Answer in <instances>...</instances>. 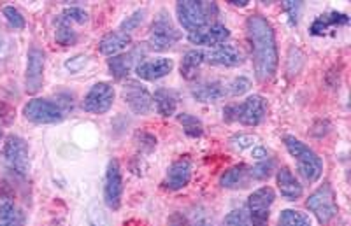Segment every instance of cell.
Listing matches in <instances>:
<instances>
[{"mask_svg":"<svg viewBox=\"0 0 351 226\" xmlns=\"http://www.w3.org/2000/svg\"><path fill=\"white\" fill-rule=\"evenodd\" d=\"M25 223L27 216L12 200L5 199L0 203V226H25Z\"/></svg>","mask_w":351,"mask_h":226,"instance_id":"obj_26","label":"cell"},{"mask_svg":"<svg viewBox=\"0 0 351 226\" xmlns=\"http://www.w3.org/2000/svg\"><path fill=\"white\" fill-rule=\"evenodd\" d=\"M283 142L291 158L297 162L299 174L307 183H316L324 174V160L319 158L318 153L293 135H285Z\"/></svg>","mask_w":351,"mask_h":226,"instance_id":"obj_3","label":"cell"},{"mask_svg":"<svg viewBox=\"0 0 351 226\" xmlns=\"http://www.w3.org/2000/svg\"><path fill=\"white\" fill-rule=\"evenodd\" d=\"M274 160H262V162H258L256 165L250 167V177H252L253 181H267L272 175V172H274Z\"/></svg>","mask_w":351,"mask_h":226,"instance_id":"obj_31","label":"cell"},{"mask_svg":"<svg viewBox=\"0 0 351 226\" xmlns=\"http://www.w3.org/2000/svg\"><path fill=\"white\" fill-rule=\"evenodd\" d=\"M228 4L237 5V8H246V5L250 4V2H247V0H228Z\"/></svg>","mask_w":351,"mask_h":226,"instance_id":"obj_42","label":"cell"},{"mask_svg":"<svg viewBox=\"0 0 351 226\" xmlns=\"http://www.w3.org/2000/svg\"><path fill=\"white\" fill-rule=\"evenodd\" d=\"M178 121H180V125L183 127V131L188 137L199 139V137L204 135V123L197 118V116L188 114V112H180V114H178Z\"/></svg>","mask_w":351,"mask_h":226,"instance_id":"obj_27","label":"cell"},{"mask_svg":"<svg viewBox=\"0 0 351 226\" xmlns=\"http://www.w3.org/2000/svg\"><path fill=\"white\" fill-rule=\"evenodd\" d=\"M2 16L5 18L9 27L14 28V30H23V28L27 27L25 16L21 14L20 9L14 8V5H4V8H2Z\"/></svg>","mask_w":351,"mask_h":226,"instance_id":"obj_32","label":"cell"},{"mask_svg":"<svg viewBox=\"0 0 351 226\" xmlns=\"http://www.w3.org/2000/svg\"><path fill=\"white\" fill-rule=\"evenodd\" d=\"M276 184H278V191L288 202H297L304 194L302 184L299 183V179L293 175V172L288 167L278 168L276 174Z\"/></svg>","mask_w":351,"mask_h":226,"instance_id":"obj_19","label":"cell"},{"mask_svg":"<svg viewBox=\"0 0 351 226\" xmlns=\"http://www.w3.org/2000/svg\"><path fill=\"white\" fill-rule=\"evenodd\" d=\"M276 200V193L271 186H262L247 197V219L252 226H269L271 207Z\"/></svg>","mask_w":351,"mask_h":226,"instance_id":"obj_9","label":"cell"},{"mask_svg":"<svg viewBox=\"0 0 351 226\" xmlns=\"http://www.w3.org/2000/svg\"><path fill=\"white\" fill-rule=\"evenodd\" d=\"M123 200V174L121 165L116 158L108 162L104 175V203L109 210H120Z\"/></svg>","mask_w":351,"mask_h":226,"instance_id":"obj_11","label":"cell"},{"mask_svg":"<svg viewBox=\"0 0 351 226\" xmlns=\"http://www.w3.org/2000/svg\"><path fill=\"white\" fill-rule=\"evenodd\" d=\"M114 97V86L111 83L100 81V83H95L88 90L83 102H81V108L88 114H106L112 108Z\"/></svg>","mask_w":351,"mask_h":226,"instance_id":"obj_10","label":"cell"},{"mask_svg":"<svg viewBox=\"0 0 351 226\" xmlns=\"http://www.w3.org/2000/svg\"><path fill=\"white\" fill-rule=\"evenodd\" d=\"M252 90V81L247 79L246 75H239L236 79H232L227 83V93L228 97H243Z\"/></svg>","mask_w":351,"mask_h":226,"instance_id":"obj_35","label":"cell"},{"mask_svg":"<svg viewBox=\"0 0 351 226\" xmlns=\"http://www.w3.org/2000/svg\"><path fill=\"white\" fill-rule=\"evenodd\" d=\"M44 67H46V53L43 48L32 44L27 51V68H25V92L36 95L43 88Z\"/></svg>","mask_w":351,"mask_h":226,"instance_id":"obj_12","label":"cell"},{"mask_svg":"<svg viewBox=\"0 0 351 226\" xmlns=\"http://www.w3.org/2000/svg\"><path fill=\"white\" fill-rule=\"evenodd\" d=\"M2 137H4V134H2V130H0V142H2Z\"/></svg>","mask_w":351,"mask_h":226,"instance_id":"obj_44","label":"cell"},{"mask_svg":"<svg viewBox=\"0 0 351 226\" xmlns=\"http://www.w3.org/2000/svg\"><path fill=\"white\" fill-rule=\"evenodd\" d=\"M139 55H141V49H132V51L128 53H121V55H116V56H111V58H108L109 74L118 81L125 79V77L130 74L132 68L137 67Z\"/></svg>","mask_w":351,"mask_h":226,"instance_id":"obj_21","label":"cell"},{"mask_svg":"<svg viewBox=\"0 0 351 226\" xmlns=\"http://www.w3.org/2000/svg\"><path fill=\"white\" fill-rule=\"evenodd\" d=\"M125 103L134 114L146 116L153 111V97L149 90L141 81H127L121 90Z\"/></svg>","mask_w":351,"mask_h":226,"instance_id":"obj_13","label":"cell"},{"mask_svg":"<svg viewBox=\"0 0 351 226\" xmlns=\"http://www.w3.org/2000/svg\"><path fill=\"white\" fill-rule=\"evenodd\" d=\"M250 181H252L250 167L244 163H239V165H234L221 174L219 186L225 188V190H239V188H246Z\"/></svg>","mask_w":351,"mask_h":226,"instance_id":"obj_23","label":"cell"},{"mask_svg":"<svg viewBox=\"0 0 351 226\" xmlns=\"http://www.w3.org/2000/svg\"><path fill=\"white\" fill-rule=\"evenodd\" d=\"M202 65H204V49H199V48L190 49V51L184 53L183 60H181V65H180L181 75L188 81L195 79Z\"/></svg>","mask_w":351,"mask_h":226,"instance_id":"obj_25","label":"cell"},{"mask_svg":"<svg viewBox=\"0 0 351 226\" xmlns=\"http://www.w3.org/2000/svg\"><path fill=\"white\" fill-rule=\"evenodd\" d=\"M56 18L69 25H84L88 21V12L83 8H65Z\"/></svg>","mask_w":351,"mask_h":226,"instance_id":"obj_33","label":"cell"},{"mask_svg":"<svg viewBox=\"0 0 351 226\" xmlns=\"http://www.w3.org/2000/svg\"><path fill=\"white\" fill-rule=\"evenodd\" d=\"M278 226H311V221L300 210L285 209L278 218Z\"/></svg>","mask_w":351,"mask_h":226,"instance_id":"obj_29","label":"cell"},{"mask_svg":"<svg viewBox=\"0 0 351 226\" xmlns=\"http://www.w3.org/2000/svg\"><path fill=\"white\" fill-rule=\"evenodd\" d=\"M192 160L188 156H181L176 162L171 163V167L167 168V175H165L164 186L169 191H180L186 188L192 181Z\"/></svg>","mask_w":351,"mask_h":226,"instance_id":"obj_15","label":"cell"},{"mask_svg":"<svg viewBox=\"0 0 351 226\" xmlns=\"http://www.w3.org/2000/svg\"><path fill=\"white\" fill-rule=\"evenodd\" d=\"M55 40L60 46H74L77 42V39H80L76 30L72 28V25L65 23V21L58 20V18L55 20Z\"/></svg>","mask_w":351,"mask_h":226,"instance_id":"obj_28","label":"cell"},{"mask_svg":"<svg viewBox=\"0 0 351 226\" xmlns=\"http://www.w3.org/2000/svg\"><path fill=\"white\" fill-rule=\"evenodd\" d=\"M244 62V55L239 48L230 44H221L211 51H204V64L213 67H239Z\"/></svg>","mask_w":351,"mask_h":226,"instance_id":"obj_16","label":"cell"},{"mask_svg":"<svg viewBox=\"0 0 351 226\" xmlns=\"http://www.w3.org/2000/svg\"><path fill=\"white\" fill-rule=\"evenodd\" d=\"M219 9L216 2H206V0H184L176 4V16L180 21L181 28L190 32H195L206 25L215 23L218 18Z\"/></svg>","mask_w":351,"mask_h":226,"instance_id":"obj_2","label":"cell"},{"mask_svg":"<svg viewBox=\"0 0 351 226\" xmlns=\"http://www.w3.org/2000/svg\"><path fill=\"white\" fill-rule=\"evenodd\" d=\"M2 162L11 174L18 177H27L28 168H30V147L27 140L20 135H8L2 146Z\"/></svg>","mask_w":351,"mask_h":226,"instance_id":"obj_5","label":"cell"},{"mask_svg":"<svg viewBox=\"0 0 351 226\" xmlns=\"http://www.w3.org/2000/svg\"><path fill=\"white\" fill-rule=\"evenodd\" d=\"M183 37L181 30L174 25L172 18L169 16L167 11H160L158 16L153 20L152 27L148 32V48L153 51H165V49L172 48L174 44H178Z\"/></svg>","mask_w":351,"mask_h":226,"instance_id":"obj_6","label":"cell"},{"mask_svg":"<svg viewBox=\"0 0 351 226\" xmlns=\"http://www.w3.org/2000/svg\"><path fill=\"white\" fill-rule=\"evenodd\" d=\"M223 226H250V219H247L244 210L234 209L225 216Z\"/></svg>","mask_w":351,"mask_h":226,"instance_id":"obj_37","label":"cell"},{"mask_svg":"<svg viewBox=\"0 0 351 226\" xmlns=\"http://www.w3.org/2000/svg\"><path fill=\"white\" fill-rule=\"evenodd\" d=\"M144 16H146V9H137V11L132 12L130 16H127L123 21H121L118 30H121V32L125 34H132L134 30H137V28L143 25Z\"/></svg>","mask_w":351,"mask_h":226,"instance_id":"obj_34","label":"cell"},{"mask_svg":"<svg viewBox=\"0 0 351 226\" xmlns=\"http://www.w3.org/2000/svg\"><path fill=\"white\" fill-rule=\"evenodd\" d=\"M267 118V100L262 95H250L239 103H228L223 109L227 123H241L244 127H258Z\"/></svg>","mask_w":351,"mask_h":226,"instance_id":"obj_4","label":"cell"},{"mask_svg":"<svg viewBox=\"0 0 351 226\" xmlns=\"http://www.w3.org/2000/svg\"><path fill=\"white\" fill-rule=\"evenodd\" d=\"M346 25H350V16H348L346 12L328 11L324 12V14H319V16L313 21L311 27H309V34H311V36H325V34L334 30V28L346 27Z\"/></svg>","mask_w":351,"mask_h":226,"instance_id":"obj_20","label":"cell"},{"mask_svg":"<svg viewBox=\"0 0 351 226\" xmlns=\"http://www.w3.org/2000/svg\"><path fill=\"white\" fill-rule=\"evenodd\" d=\"M246 37L252 49L253 68L260 83H269L278 72L280 51L271 21L262 14H252L246 20Z\"/></svg>","mask_w":351,"mask_h":226,"instance_id":"obj_1","label":"cell"},{"mask_svg":"<svg viewBox=\"0 0 351 226\" xmlns=\"http://www.w3.org/2000/svg\"><path fill=\"white\" fill-rule=\"evenodd\" d=\"M230 39V30L225 27L223 23L206 25V27L199 28L195 32L188 34V40L195 46H204V48H218L221 44H225Z\"/></svg>","mask_w":351,"mask_h":226,"instance_id":"obj_14","label":"cell"},{"mask_svg":"<svg viewBox=\"0 0 351 226\" xmlns=\"http://www.w3.org/2000/svg\"><path fill=\"white\" fill-rule=\"evenodd\" d=\"M153 105L156 108V112L164 118H171L178 111V95L176 92L169 90V88H158L153 93Z\"/></svg>","mask_w":351,"mask_h":226,"instance_id":"obj_24","label":"cell"},{"mask_svg":"<svg viewBox=\"0 0 351 226\" xmlns=\"http://www.w3.org/2000/svg\"><path fill=\"white\" fill-rule=\"evenodd\" d=\"M86 221L88 226H111L109 225L108 212H106V209L99 202L90 203L86 210Z\"/></svg>","mask_w":351,"mask_h":226,"instance_id":"obj_30","label":"cell"},{"mask_svg":"<svg viewBox=\"0 0 351 226\" xmlns=\"http://www.w3.org/2000/svg\"><path fill=\"white\" fill-rule=\"evenodd\" d=\"M132 44L130 34H125L121 30H112V32L106 34L99 42V51L104 56H116L127 51Z\"/></svg>","mask_w":351,"mask_h":226,"instance_id":"obj_22","label":"cell"},{"mask_svg":"<svg viewBox=\"0 0 351 226\" xmlns=\"http://www.w3.org/2000/svg\"><path fill=\"white\" fill-rule=\"evenodd\" d=\"M283 8L285 11L288 12L290 23L291 25L299 23V14H300V9H302V4H300V2H291V0H288V2H285L283 4Z\"/></svg>","mask_w":351,"mask_h":226,"instance_id":"obj_40","label":"cell"},{"mask_svg":"<svg viewBox=\"0 0 351 226\" xmlns=\"http://www.w3.org/2000/svg\"><path fill=\"white\" fill-rule=\"evenodd\" d=\"M306 207L309 212H313L319 225H328L337 216V202H335V193L330 183H324L316 188L306 200Z\"/></svg>","mask_w":351,"mask_h":226,"instance_id":"obj_7","label":"cell"},{"mask_svg":"<svg viewBox=\"0 0 351 226\" xmlns=\"http://www.w3.org/2000/svg\"><path fill=\"white\" fill-rule=\"evenodd\" d=\"M4 51H5V39L4 36H2V28H0V56L4 55Z\"/></svg>","mask_w":351,"mask_h":226,"instance_id":"obj_43","label":"cell"},{"mask_svg":"<svg viewBox=\"0 0 351 226\" xmlns=\"http://www.w3.org/2000/svg\"><path fill=\"white\" fill-rule=\"evenodd\" d=\"M136 142L141 151H144V153H152L156 147V137L149 134V131H137Z\"/></svg>","mask_w":351,"mask_h":226,"instance_id":"obj_38","label":"cell"},{"mask_svg":"<svg viewBox=\"0 0 351 226\" xmlns=\"http://www.w3.org/2000/svg\"><path fill=\"white\" fill-rule=\"evenodd\" d=\"M88 62H90V56L86 55L72 56V58H69L67 62H65V68H67L69 72H72V74H76V72L83 71V68L86 67Z\"/></svg>","mask_w":351,"mask_h":226,"instance_id":"obj_39","label":"cell"},{"mask_svg":"<svg viewBox=\"0 0 351 226\" xmlns=\"http://www.w3.org/2000/svg\"><path fill=\"white\" fill-rule=\"evenodd\" d=\"M256 137L252 134H237L234 135L230 139V144L236 147L237 151H244V149H250V147H255L256 144Z\"/></svg>","mask_w":351,"mask_h":226,"instance_id":"obj_36","label":"cell"},{"mask_svg":"<svg viewBox=\"0 0 351 226\" xmlns=\"http://www.w3.org/2000/svg\"><path fill=\"white\" fill-rule=\"evenodd\" d=\"M172 68H174V62L171 58H155L137 64L136 74L143 81H158L171 74Z\"/></svg>","mask_w":351,"mask_h":226,"instance_id":"obj_18","label":"cell"},{"mask_svg":"<svg viewBox=\"0 0 351 226\" xmlns=\"http://www.w3.org/2000/svg\"><path fill=\"white\" fill-rule=\"evenodd\" d=\"M253 158H256L258 162H262V160H267L269 158V151L265 149V147H253Z\"/></svg>","mask_w":351,"mask_h":226,"instance_id":"obj_41","label":"cell"},{"mask_svg":"<svg viewBox=\"0 0 351 226\" xmlns=\"http://www.w3.org/2000/svg\"><path fill=\"white\" fill-rule=\"evenodd\" d=\"M23 116L34 125H56L64 121L65 111L60 103L49 99H32L23 105Z\"/></svg>","mask_w":351,"mask_h":226,"instance_id":"obj_8","label":"cell"},{"mask_svg":"<svg viewBox=\"0 0 351 226\" xmlns=\"http://www.w3.org/2000/svg\"><path fill=\"white\" fill-rule=\"evenodd\" d=\"M190 93H192V97L197 100V102H202V103L218 102V100L228 97L227 83L218 79L200 81V83H195L193 86H190Z\"/></svg>","mask_w":351,"mask_h":226,"instance_id":"obj_17","label":"cell"}]
</instances>
